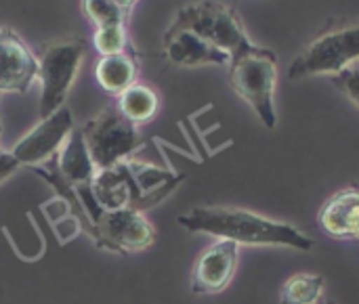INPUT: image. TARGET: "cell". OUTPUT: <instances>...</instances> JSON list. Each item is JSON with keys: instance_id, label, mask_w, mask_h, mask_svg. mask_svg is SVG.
<instances>
[{"instance_id": "6da1fadb", "label": "cell", "mask_w": 359, "mask_h": 304, "mask_svg": "<svg viewBox=\"0 0 359 304\" xmlns=\"http://www.w3.org/2000/svg\"><path fill=\"white\" fill-rule=\"evenodd\" d=\"M177 223L191 233H206L236 246H282L309 252L316 242L290 223H280L233 206H196Z\"/></svg>"}, {"instance_id": "7a4b0ae2", "label": "cell", "mask_w": 359, "mask_h": 304, "mask_svg": "<svg viewBox=\"0 0 359 304\" xmlns=\"http://www.w3.org/2000/svg\"><path fill=\"white\" fill-rule=\"evenodd\" d=\"M229 84L233 92L244 99L259 120L271 130L278 126L276 111V84H278V57L273 50L252 44L244 53L231 57Z\"/></svg>"}, {"instance_id": "3957f363", "label": "cell", "mask_w": 359, "mask_h": 304, "mask_svg": "<svg viewBox=\"0 0 359 304\" xmlns=\"http://www.w3.org/2000/svg\"><path fill=\"white\" fill-rule=\"evenodd\" d=\"M359 59V19L332 21L290 63L288 78L337 76Z\"/></svg>"}, {"instance_id": "277c9868", "label": "cell", "mask_w": 359, "mask_h": 304, "mask_svg": "<svg viewBox=\"0 0 359 304\" xmlns=\"http://www.w3.org/2000/svg\"><path fill=\"white\" fill-rule=\"evenodd\" d=\"M168 29H185L236 57L252 46L238 13L219 0H198L181 6Z\"/></svg>"}, {"instance_id": "5b68a950", "label": "cell", "mask_w": 359, "mask_h": 304, "mask_svg": "<svg viewBox=\"0 0 359 304\" xmlns=\"http://www.w3.org/2000/svg\"><path fill=\"white\" fill-rule=\"evenodd\" d=\"M86 55V40L78 36L59 38L42 44L38 57V80H40V120L53 116L63 107L65 97L78 76L82 59Z\"/></svg>"}, {"instance_id": "8992f818", "label": "cell", "mask_w": 359, "mask_h": 304, "mask_svg": "<svg viewBox=\"0 0 359 304\" xmlns=\"http://www.w3.org/2000/svg\"><path fill=\"white\" fill-rule=\"evenodd\" d=\"M80 132L97 172L130 160V156L137 153L143 145L137 126L128 122L116 105H107L97 116H93L80 128Z\"/></svg>"}, {"instance_id": "52a82bcc", "label": "cell", "mask_w": 359, "mask_h": 304, "mask_svg": "<svg viewBox=\"0 0 359 304\" xmlns=\"http://www.w3.org/2000/svg\"><path fill=\"white\" fill-rule=\"evenodd\" d=\"M185 177L164 185L162 189L154 191V193H143V189L139 187L133 168H130V160L116 164L114 168L107 170H99L95 174L93 181V195L99 204L101 210L109 212V210H147L158 206L164 198H168L179 183Z\"/></svg>"}, {"instance_id": "ba28073f", "label": "cell", "mask_w": 359, "mask_h": 304, "mask_svg": "<svg viewBox=\"0 0 359 304\" xmlns=\"http://www.w3.org/2000/svg\"><path fill=\"white\" fill-rule=\"evenodd\" d=\"M88 237L101 250L135 254L147 250L156 242V229L139 210H103L93 223Z\"/></svg>"}, {"instance_id": "9c48e42d", "label": "cell", "mask_w": 359, "mask_h": 304, "mask_svg": "<svg viewBox=\"0 0 359 304\" xmlns=\"http://www.w3.org/2000/svg\"><path fill=\"white\" fill-rule=\"evenodd\" d=\"M72 130H74V118L69 107L63 105L53 116L40 120L21 141H17L11 153L21 164V168L42 166L59 153Z\"/></svg>"}, {"instance_id": "30bf717a", "label": "cell", "mask_w": 359, "mask_h": 304, "mask_svg": "<svg viewBox=\"0 0 359 304\" xmlns=\"http://www.w3.org/2000/svg\"><path fill=\"white\" fill-rule=\"evenodd\" d=\"M240 261V246L217 240L196 261L191 271V292L198 296L221 294L233 279Z\"/></svg>"}, {"instance_id": "8fae6325", "label": "cell", "mask_w": 359, "mask_h": 304, "mask_svg": "<svg viewBox=\"0 0 359 304\" xmlns=\"http://www.w3.org/2000/svg\"><path fill=\"white\" fill-rule=\"evenodd\" d=\"M38 76V59L11 27H0V95L29 90Z\"/></svg>"}, {"instance_id": "7c38bea8", "label": "cell", "mask_w": 359, "mask_h": 304, "mask_svg": "<svg viewBox=\"0 0 359 304\" xmlns=\"http://www.w3.org/2000/svg\"><path fill=\"white\" fill-rule=\"evenodd\" d=\"M320 229L339 242L359 240V187L351 185L326 200L318 212Z\"/></svg>"}, {"instance_id": "4fadbf2b", "label": "cell", "mask_w": 359, "mask_h": 304, "mask_svg": "<svg viewBox=\"0 0 359 304\" xmlns=\"http://www.w3.org/2000/svg\"><path fill=\"white\" fill-rule=\"evenodd\" d=\"M164 55L172 65L198 67V65H229L231 57L202 40L200 36L185 29H166L164 32Z\"/></svg>"}, {"instance_id": "5bb4252c", "label": "cell", "mask_w": 359, "mask_h": 304, "mask_svg": "<svg viewBox=\"0 0 359 304\" xmlns=\"http://www.w3.org/2000/svg\"><path fill=\"white\" fill-rule=\"evenodd\" d=\"M137 61L126 55V53H118V55H105L97 61L95 65V78L97 84L109 92V95H122L128 86H133L137 82Z\"/></svg>"}, {"instance_id": "9a60e30c", "label": "cell", "mask_w": 359, "mask_h": 304, "mask_svg": "<svg viewBox=\"0 0 359 304\" xmlns=\"http://www.w3.org/2000/svg\"><path fill=\"white\" fill-rule=\"evenodd\" d=\"M116 107L120 109V113L128 122H133L137 126V124L149 122L158 113V109H160V97H158V92L151 86L135 82L122 95H118Z\"/></svg>"}, {"instance_id": "2e32d148", "label": "cell", "mask_w": 359, "mask_h": 304, "mask_svg": "<svg viewBox=\"0 0 359 304\" xmlns=\"http://www.w3.org/2000/svg\"><path fill=\"white\" fill-rule=\"evenodd\" d=\"M326 279L318 273H297L280 290V304H318L324 296Z\"/></svg>"}, {"instance_id": "e0dca14e", "label": "cell", "mask_w": 359, "mask_h": 304, "mask_svg": "<svg viewBox=\"0 0 359 304\" xmlns=\"http://www.w3.org/2000/svg\"><path fill=\"white\" fill-rule=\"evenodd\" d=\"M82 11L95 23V29L107 25H126L128 17V8H124L118 0H82Z\"/></svg>"}, {"instance_id": "ac0fdd59", "label": "cell", "mask_w": 359, "mask_h": 304, "mask_svg": "<svg viewBox=\"0 0 359 304\" xmlns=\"http://www.w3.org/2000/svg\"><path fill=\"white\" fill-rule=\"evenodd\" d=\"M95 48L99 50L101 57L105 55H118L124 53L128 44L126 36V25H107V27H97L93 36Z\"/></svg>"}, {"instance_id": "d6986e66", "label": "cell", "mask_w": 359, "mask_h": 304, "mask_svg": "<svg viewBox=\"0 0 359 304\" xmlns=\"http://www.w3.org/2000/svg\"><path fill=\"white\" fill-rule=\"evenodd\" d=\"M330 80L355 107H359V65H351V67L343 69L341 74L332 76Z\"/></svg>"}, {"instance_id": "ffe728a7", "label": "cell", "mask_w": 359, "mask_h": 304, "mask_svg": "<svg viewBox=\"0 0 359 304\" xmlns=\"http://www.w3.org/2000/svg\"><path fill=\"white\" fill-rule=\"evenodd\" d=\"M19 168H21V164L15 160V156L11 151H0V185L6 179H11Z\"/></svg>"}, {"instance_id": "44dd1931", "label": "cell", "mask_w": 359, "mask_h": 304, "mask_svg": "<svg viewBox=\"0 0 359 304\" xmlns=\"http://www.w3.org/2000/svg\"><path fill=\"white\" fill-rule=\"evenodd\" d=\"M118 2H120V4H122L124 8H128V11H130V6H133V4H135L137 0H118Z\"/></svg>"}, {"instance_id": "7402d4cb", "label": "cell", "mask_w": 359, "mask_h": 304, "mask_svg": "<svg viewBox=\"0 0 359 304\" xmlns=\"http://www.w3.org/2000/svg\"><path fill=\"white\" fill-rule=\"evenodd\" d=\"M318 304H339V303H337V300H332V298H322Z\"/></svg>"}, {"instance_id": "603a6c76", "label": "cell", "mask_w": 359, "mask_h": 304, "mask_svg": "<svg viewBox=\"0 0 359 304\" xmlns=\"http://www.w3.org/2000/svg\"><path fill=\"white\" fill-rule=\"evenodd\" d=\"M0 132H2V124H0Z\"/></svg>"}]
</instances>
